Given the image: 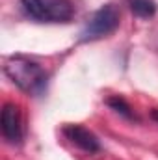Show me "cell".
<instances>
[{
    "label": "cell",
    "instance_id": "cell-5",
    "mask_svg": "<svg viewBox=\"0 0 158 160\" xmlns=\"http://www.w3.org/2000/svg\"><path fill=\"white\" fill-rule=\"evenodd\" d=\"M63 134H65V138L71 143H75L77 147H80L86 153H97V151H101V143H99L97 136L91 130H87V128H84L80 125H67L63 128Z\"/></svg>",
    "mask_w": 158,
    "mask_h": 160
},
{
    "label": "cell",
    "instance_id": "cell-2",
    "mask_svg": "<svg viewBox=\"0 0 158 160\" xmlns=\"http://www.w3.org/2000/svg\"><path fill=\"white\" fill-rule=\"evenodd\" d=\"M21 6L28 17L39 22H67L75 13L71 0H21Z\"/></svg>",
    "mask_w": 158,
    "mask_h": 160
},
{
    "label": "cell",
    "instance_id": "cell-3",
    "mask_svg": "<svg viewBox=\"0 0 158 160\" xmlns=\"http://www.w3.org/2000/svg\"><path fill=\"white\" fill-rule=\"evenodd\" d=\"M117 26H119V9L114 4H106L101 9H97L93 13V17L87 21V24L80 32V41L87 43V41L102 39V38L114 34L117 30Z\"/></svg>",
    "mask_w": 158,
    "mask_h": 160
},
{
    "label": "cell",
    "instance_id": "cell-8",
    "mask_svg": "<svg viewBox=\"0 0 158 160\" xmlns=\"http://www.w3.org/2000/svg\"><path fill=\"white\" fill-rule=\"evenodd\" d=\"M153 118L158 121V108H155V110H153Z\"/></svg>",
    "mask_w": 158,
    "mask_h": 160
},
{
    "label": "cell",
    "instance_id": "cell-1",
    "mask_svg": "<svg viewBox=\"0 0 158 160\" xmlns=\"http://www.w3.org/2000/svg\"><path fill=\"white\" fill-rule=\"evenodd\" d=\"M4 73L22 91L37 95L47 86V73L37 62L24 56H11L4 63Z\"/></svg>",
    "mask_w": 158,
    "mask_h": 160
},
{
    "label": "cell",
    "instance_id": "cell-6",
    "mask_svg": "<svg viewBox=\"0 0 158 160\" xmlns=\"http://www.w3.org/2000/svg\"><path fill=\"white\" fill-rule=\"evenodd\" d=\"M132 13L140 19H149L156 13V4L153 0H128Z\"/></svg>",
    "mask_w": 158,
    "mask_h": 160
},
{
    "label": "cell",
    "instance_id": "cell-7",
    "mask_svg": "<svg viewBox=\"0 0 158 160\" xmlns=\"http://www.w3.org/2000/svg\"><path fill=\"white\" fill-rule=\"evenodd\" d=\"M106 102H108V106H110L114 112L121 114L123 118H128V119H136V116H134V112H132L130 104H128V102H126L123 97H119V95H116V97H110Z\"/></svg>",
    "mask_w": 158,
    "mask_h": 160
},
{
    "label": "cell",
    "instance_id": "cell-4",
    "mask_svg": "<svg viewBox=\"0 0 158 160\" xmlns=\"http://www.w3.org/2000/svg\"><path fill=\"white\" fill-rule=\"evenodd\" d=\"M2 134L7 142L17 143L22 138V125H21V110L13 102H6L2 110Z\"/></svg>",
    "mask_w": 158,
    "mask_h": 160
}]
</instances>
